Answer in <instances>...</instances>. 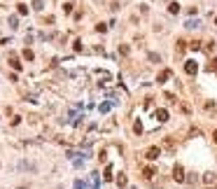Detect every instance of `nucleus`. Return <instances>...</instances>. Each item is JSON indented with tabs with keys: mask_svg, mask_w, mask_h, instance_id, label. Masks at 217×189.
Returning <instances> with one entry per match:
<instances>
[{
	"mask_svg": "<svg viewBox=\"0 0 217 189\" xmlns=\"http://www.w3.org/2000/svg\"><path fill=\"white\" fill-rule=\"evenodd\" d=\"M212 138H215V142H217V128H215V133H212Z\"/></svg>",
	"mask_w": 217,
	"mask_h": 189,
	"instance_id": "obj_26",
	"label": "nucleus"
},
{
	"mask_svg": "<svg viewBox=\"0 0 217 189\" xmlns=\"http://www.w3.org/2000/svg\"><path fill=\"white\" fill-rule=\"evenodd\" d=\"M203 187L206 189H215L217 187V175L215 173H206L203 175Z\"/></svg>",
	"mask_w": 217,
	"mask_h": 189,
	"instance_id": "obj_1",
	"label": "nucleus"
},
{
	"mask_svg": "<svg viewBox=\"0 0 217 189\" xmlns=\"http://www.w3.org/2000/svg\"><path fill=\"white\" fill-rule=\"evenodd\" d=\"M154 175H156V168H154V166L143 168V178H145V180H154Z\"/></svg>",
	"mask_w": 217,
	"mask_h": 189,
	"instance_id": "obj_5",
	"label": "nucleus"
},
{
	"mask_svg": "<svg viewBox=\"0 0 217 189\" xmlns=\"http://www.w3.org/2000/svg\"><path fill=\"white\" fill-rule=\"evenodd\" d=\"M203 52H206V54H212V52H215V42H212V40L203 42Z\"/></svg>",
	"mask_w": 217,
	"mask_h": 189,
	"instance_id": "obj_6",
	"label": "nucleus"
},
{
	"mask_svg": "<svg viewBox=\"0 0 217 189\" xmlns=\"http://www.w3.org/2000/svg\"><path fill=\"white\" fill-rule=\"evenodd\" d=\"M82 49H84L82 47V40H75V52H82Z\"/></svg>",
	"mask_w": 217,
	"mask_h": 189,
	"instance_id": "obj_23",
	"label": "nucleus"
},
{
	"mask_svg": "<svg viewBox=\"0 0 217 189\" xmlns=\"http://www.w3.org/2000/svg\"><path fill=\"white\" fill-rule=\"evenodd\" d=\"M156 119L164 124V121H168V110H156Z\"/></svg>",
	"mask_w": 217,
	"mask_h": 189,
	"instance_id": "obj_8",
	"label": "nucleus"
},
{
	"mask_svg": "<svg viewBox=\"0 0 217 189\" xmlns=\"http://www.w3.org/2000/svg\"><path fill=\"white\" fill-rule=\"evenodd\" d=\"M185 49H187V42H182V40H177V52H185Z\"/></svg>",
	"mask_w": 217,
	"mask_h": 189,
	"instance_id": "obj_16",
	"label": "nucleus"
},
{
	"mask_svg": "<svg viewBox=\"0 0 217 189\" xmlns=\"http://www.w3.org/2000/svg\"><path fill=\"white\" fill-rule=\"evenodd\" d=\"M103 178H105L107 182L112 180V166H105V175H103Z\"/></svg>",
	"mask_w": 217,
	"mask_h": 189,
	"instance_id": "obj_14",
	"label": "nucleus"
},
{
	"mask_svg": "<svg viewBox=\"0 0 217 189\" xmlns=\"http://www.w3.org/2000/svg\"><path fill=\"white\" fill-rule=\"evenodd\" d=\"M173 178H175V182H185V168H182L180 163L173 168Z\"/></svg>",
	"mask_w": 217,
	"mask_h": 189,
	"instance_id": "obj_2",
	"label": "nucleus"
},
{
	"mask_svg": "<svg viewBox=\"0 0 217 189\" xmlns=\"http://www.w3.org/2000/svg\"><path fill=\"white\" fill-rule=\"evenodd\" d=\"M23 58H26V61H33V58H35V54H33L31 49H23Z\"/></svg>",
	"mask_w": 217,
	"mask_h": 189,
	"instance_id": "obj_12",
	"label": "nucleus"
},
{
	"mask_svg": "<svg viewBox=\"0 0 217 189\" xmlns=\"http://www.w3.org/2000/svg\"><path fill=\"white\" fill-rule=\"evenodd\" d=\"M185 73L187 75H196V73H198V63H196V61H187L185 63Z\"/></svg>",
	"mask_w": 217,
	"mask_h": 189,
	"instance_id": "obj_4",
	"label": "nucleus"
},
{
	"mask_svg": "<svg viewBox=\"0 0 217 189\" xmlns=\"http://www.w3.org/2000/svg\"><path fill=\"white\" fill-rule=\"evenodd\" d=\"M42 0H33V10H42Z\"/></svg>",
	"mask_w": 217,
	"mask_h": 189,
	"instance_id": "obj_19",
	"label": "nucleus"
},
{
	"mask_svg": "<svg viewBox=\"0 0 217 189\" xmlns=\"http://www.w3.org/2000/svg\"><path fill=\"white\" fill-rule=\"evenodd\" d=\"M10 26H12V28H16V26H19V21H16V16H10Z\"/></svg>",
	"mask_w": 217,
	"mask_h": 189,
	"instance_id": "obj_24",
	"label": "nucleus"
},
{
	"mask_svg": "<svg viewBox=\"0 0 217 189\" xmlns=\"http://www.w3.org/2000/svg\"><path fill=\"white\" fill-rule=\"evenodd\" d=\"M133 131H136V133H143V124H140V121H136V124H133Z\"/></svg>",
	"mask_w": 217,
	"mask_h": 189,
	"instance_id": "obj_20",
	"label": "nucleus"
},
{
	"mask_svg": "<svg viewBox=\"0 0 217 189\" xmlns=\"http://www.w3.org/2000/svg\"><path fill=\"white\" fill-rule=\"evenodd\" d=\"M119 54H124V56H126V54H128V44H119Z\"/></svg>",
	"mask_w": 217,
	"mask_h": 189,
	"instance_id": "obj_22",
	"label": "nucleus"
},
{
	"mask_svg": "<svg viewBox=\"0 0 217 189\" xmlns=\"http://www.w3.org/2000/svg\"><path fill=\"white\" fill-rule=\"evenodd\" d=\"M215 26H217V16H215Z\"/></svg>",
	"mask_w": 217,
	"mask_h": 189,
	"instance_id": "obj_27",
	"label": "nucleus"
},
{
	"mask_svg": "<svg viewBox=\"0 0 217 189\" xmlns=\"http://www.w3.org/2000/svg\"><path fill=\"white\" fill-rule=\"evenodd\" d=\"M177 107H180V110L185 112V115H189V112H191V107H189L187 103H177Z\"/></svg>",
	"mask_w": 217,
	"mask_h": 189,
	"instance_id": "obj_13",
	"label": "nucleus"
},
{
	"mask_svg": "<svg viewBox=\"0 0 217 189\" xmlns=\"http://www.w3.org/2000/svg\"><path fill=\"white\" fill-rule=\"evenodd\" d=\"M170 77H173V73H170V70H161L156 79H159V82H166V79H170Z\"/></svg>",
	"mask_w": 217,
	"mask_h": 189,
	"instance_id": "obj_9",
	"label": "nucleus"
},
{
	"mask_svg": "<svg viewBox=\"0 0 217 189\" xmlns=\"http://www.w3.org/2000/svg\"><path fill=\"white\" fill-rule=\"evenodd\" d=\"M73 2H65V5H63V12H65V14H70V12H73Z\"/></svg>",
	"mask_w": 217,
	"mask_h": 189,
	"instance_id": "obj_18",
	"label": "nucleus"
},
{
	"mask_svg": "<svg viewBox=\"0 0 217 189\" xmlns=\"http://www.w3.org/2000/svg\"><path fill=\"white\" fill-rule=\"evenodd\" d=\"M126 182H128V180H126V175H124V173H119V178H117V184H119V187H126Z\"/></svg>",
	"mask_w": 217,
	"mask_h": 189,
	"instance_id": "obj_11",
	"label": "nucleus"
},
{
	"mask_svg": "<svg viewBox=\"0 0 217 189\" xmlns=\"http://www.w3.org/2000/svg\"><path fill=\"white\" fill-rule=\"evenodd\" d=\"M168 12H170V14H177V12H180V2H170V5H168Z\"/></svg>",
	"mask_w": 217,
	"mask_h": 189,
	"instance_id": "obj_10",
	"label": "nucleus"
},
{
	"mask_svg": "<svg viewBox=\"0 0 217 189\" xmlns=\"http://www.w3.org/2000/svg\"><path fill=\"white\" fill-rule=\"evenodd\" d=\"M208 70H210V73H212V70H217V58H210V63H208Z\"/></svg>",
	"mask_w": 217,
	"mask_h": 189,
	"instance_id": "obj_15",
	"label": "nucleus"
},
{
	"mask_svg": "<svg viewBox=\"0 0 217 189\" xmlns=\"http://www.w3.org/2000/svg\"><path fill=\"white\" fill-rule=\"evenodd\" d=\"M145 157H147L149 161H154V159H159V157H161V147H149L147 152H145Z\"/></svg>",
	"mask_w": 217,
	"mask_h": 189,
	"instance_id": "obj_3",
	"label": "nucleus"
},
{
	"mask_svg": "<svg viewBox=\"0 0 217 189\" xmlns=\"http://www.w3.org/2000/svg\"><path fill=\"white\" fill-rule=\"evenodd\" d=\"M10 63L14 70H21V63H19V58H16V54H10Z\"/></svg>",
	"mask_w": 217,
	"mask_h": 189,
	"instance_id": "obj_7",
	"label": "nucleus"
},
{
	"mask_svg": "<svg viewBox=\"0 0 217 189\" xmlns=\"http://www.w3.org/2000/svg\"><path fill=\"white\" fill-rule=\"evenodd\" d=\"M206 110H208V112L215 110V103H212V100H208V103H206Z\"/></svg>",
	"mask_w": 217,
	"mask_h": 189,
	"instance_id": "obj_25",
	"label": "nucleus"
},
{
	"mask_svg": "<svg viewBox=\"0 0 217 189\" xmlns=\"http://www.w3.org/2000/svg\"><path fill=\"white\" fill-rule=\"evenodd\" d=\"M16 7H19V14H28V7L23 5V2H19V5H16Z\"/></svg>",
	"mask_w": 217,
	"mask_h": 189,
	"instance_id": "obj_17",
	"label": "nucleus"
},
{
	"mask_svg": "<svg viewBox=\"0 0 217 189\" xmlns=\"http://www.w3.org/2000/svg\"><path fill=\"white\" fill-rule=\"evenodd\" d=\"M96 31H98V33H105L107 26H105V23H96Z\"/></svg>",
	"mask_w": 217,
	"mask_h": 189,
	"instance_id": "obj_21",
	"label": "nucleus"
}]
</instances>
